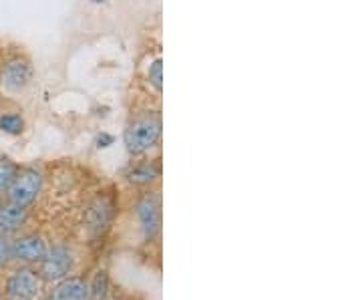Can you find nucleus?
<instances>
[{"label": "nucleus", "instance_id": "nucleus-1", "mask_svg": "<svg viewBox=\"0 0 362 300\" xmlns=\"http://www.w3.org/2000/svg\"><path fill=\"white\" fill-rule=\"evenodd\" d=\"M33 61L21 47L0 49V91L8 97H18L33 85Z\"/></svg>", "mask_w": 362, "mask_h": 300}, {"label": "nucleus", "instance_id": "nucleus-2", "mask_svg": "<svg viewBox=\"0 0 362 300\" xmlns=\"http://www.w3.org/2000/svg\"><path fill=\"white\" fill-rule=\"evenodd\" d=\"M161 137V115L159 111H141L129 119L123 131V144L127 154L141 157L149 154Z\"/></svg>", "mask_w": 362, "mask_h": 300}, {"label": "nucleus", "instance_id": "nucleus-3", "mask_svg": "<svg viewBox=\"0 0 362 300\" xmlns=\"http://www.w3.org/2000/svg\"><path fill=\"white\" fill-rule=\"evenodd\" d=\"M42 185H45L42 171L35 166H25V168H18L13 183L8 185L4 196H6V202H11V204H16L21 208H30L40 196Z\"/></svg>", "mask_w": 362, "mask_h": 300}, {"label": "nucleus", "instance_id": "nucleus-4", "mask_svg": "<svg viewBox=\"0 0 362 300\" xmlns=\"http://www.w3.org/2000/svg\"><path fill=\"white\" fill-rule=\"evenodd\" d=\"M75 268V254L73 250L65 244H54L49 246L45 258L37 264V272L42 278V282L54 284L59 280H63Z\"/></svg>", "mask_w": 362, "mask_h": 300}, {"label": "nucleus", "instance_id": "nucleus-5", "mask_svg": "<svg viewBox=\"0 0 362 300\" xmlns=\"http://www.w3.org/2000/svg\"><path fill=\"white\" fill-rule=\"evenodd\" d=\"M42 284L45 282H42V278L39 276L35 266L21 264L6 278L4 294L11 300H35L40 294Z\"/></svg>", "mask_w": 362, "mask_h": 300}, {"label": "nucleus", "instance_id": "nucleus-6", "mask_svg": "<svg viewBox=\"0 0 362 300\" xmlns=\"http://www.w3.org/2000/svg\"><path fill=\"white\" fill-rule=\"evenodd\" d=\"M135 220L145 242H153L161 230V197L157 192H147L135 202Z\"/></svg>", "mask_w": 362, "mask_h": 300}, {"label": "nucleus", "instance_id": "nucleus-7", "mask_svg": "<svg viewBox=\"0 0 362 300\" xmlns=\"http://www.w3.org/2000/svg\"><path fill=\"white\" fill-rule=\"evenodd\" d=\"M49 250V242L40 234H23L11 240V260L25 264V266H37Z\"/></svg>", "mask_w": 362, "mask_h": 300}, {"label": "nucleus", "instance_id": "nucleus-8", "mask_svg": "<svg viewBox=\"0 0 362 300\" xmlns=\"http://www.w3.org/2000/svg\"><path fill=\"white\" fill-rule=\"evenodd\" d=\"M47 300H90L89 280L77 275L65 276L52 284Z\"/></svg>", "mask_w": 362, "mask_h": 300}, {"label": "nucleus", "instance_id": "nucleus-9", "mask_svg": "<svg viewBox=\"0 0 362 300\" xmlns=\"http://www.w3.org/2000/svg\"><path fill=\"white\" fill-rule=\"evenodd\" d=\"M26 218H28V208H21L11 202L0 204V234H14L25 226Z\"/></svg>", "mask_w": 362, "mask_h": 300}, {"label": "nucleus", "instance_id": "nucleus-10", "mask_svg": "<svg viewBox=\"0 0 362 300\" xmlns=\"http://www.w3.org/2000/svg\"><path fill=\"white\" fill-rule=\"evenodd\" d=\"M159 175H161V168L157 161H137L127 170L125 180L135 188H149L159 180Z\"/></svg>", "mask_w": 362, "mask_h": 300}, {"label": "nucleus", "instance_id": "nucleus-11", "mask_svg": "<svg viewBox=\"0 0 362 300\" xmlns=\"http://www.w3.org/2000/svg\"><path fill=\"white\" fill-rule=\"evenodd\" d=\"M111 204L105 197H97L87 212V228L90 232H101L111 222Z\"/></svg>", "mask_w": 362, "mask_h": 300}, {"label": "nucleus", "instance_id": "nucleus-12", "mask_svg": "<svg viewBox=\"0 0 362 300\" xmlns=\"http://www.w3.org/2000/svg\"><path fill=\"white\" fill-rule=\"evenodd\" d=\"M0 131L6 135H21L25 131V117L18 111H2L0 113Z\"/></svg>", "mask_w": 362, "mask_h": 300}, {"label": "nucleus", "instance_id": "nucleus-13", "mask_svg": "<svg viewBox=\"0 0 362 300\" xmlns=\"http://www.w3.org/2000/svg\"><path fill=\"white\" fill-rule=\"evenodd\" d=\"M16 171H18V166H16L14 159H11L8 156H0V196L6 194V190L13 183Z\"/></svg>", "mask_w": 362, "mask_h": 300}, {"label": "nucleus", "instance_id": "nucleus-14", "mask_svg": "<svg viewBox=\"0 0 362 300\" xmlns=\"http://www.w3.org/2000/svg\"><path fill=\"white\" fill-rule=\"evenodd\" d=\"M89 290H90V300H105L107 294H109V276L105 270H99L93 282H89Z\"/></svg>", "mask_w": 362, "mask_h": 300}, {"label": "nucleus", "instance_id": "nucleus-15", "mask_svg": "<svg viewBox=\"0 0 362 300\" xmlns=\"http://www.w3.org/2000/svg\"><path fill=\"white\" fill-rule=\"evenodd\" d=\"M147 79H149V85L156 89V93H161V87H163V75H161V57H157L156 61L149 65V69H147Z\"/></svg>", "mask_w": 362, "mask_h": 300}, {"label": "nucleus", "instance_id": "nucleus-16", "mask_svg": "<svg viewBox=\"0 0 362 300\" xmlns=\"http://www.w3.org/2000/svg\"><path fill=\"white\" fill-rule=\"evenodd\" d=\"M11 262V240L8 236L0 234V268H4Z\"/></svg>", "mask_w": 362, "mask_h": 300}, {"label": "nucleus", "instance_id": "nucleus-17", "mask_svg": "<svg viewBox=\"0 0 362 300\" xmlns=\"http://www.w3.org/2000/svg\"><path fill=\"white\" fill-rule=\"evenodd\" d=\"M0 300H2V294H0Z\"/></svg>", "mask_w": 362, "mask_h": 300}]
</instances>
